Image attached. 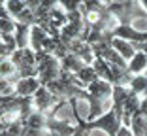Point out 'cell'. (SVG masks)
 <instances>
[{"mask_svg": "<svg viewBox=\"0 0 147 136\" xmlns=\"http://www.w3.org/2000/svg\"><path fill=\"white\" fill-rule=\"evenodd\" d=\"M47 131L49 134L55 136H76L78 127H74L70 121L57 117V115H47Z\"/></svg>", "mask_w": 147, "mask_h": 136, "instance_id": "obj_1", "label": "cell"}, {"mask_svg": "<svg viewBox=\"0 0 147 136\" xmlns=\"http://www.w3.org/2000/svg\"><path fill=\"white\" fill-rule=\"evenodd\" d=\"M42 79L40 76H26V78H19L15 81V93L21 97H34V93L40 89Z\"/></svg>", "mask_w": 147, "mask_h": 136, "instance_id": "obj_2", "label": "cell"}, {"mask_svg": "<svg viewBox=\"0 0 147 136\" xmlns=\"http://www.w3.org/2000/svg\"><path fill=\"white\" fill-rule=\"evenodd\" d=\"M113 87H115V85H113L109 79L98 78V79H94L92 83L87 85V91L91 93L92 97H98V98H102V100H106V98L113 97Z\"/></svg>", "mask_w": 147, "mask_h": 136, "instance_id": "obj_3", "label": "cell"}, {"mask_svg": "<svg viewBox=\"0 0 147 136\" xmlns=\"http://www.w3.org/2000/svg\"><path fill=\"white\" fill-rule=\"evenodd\" d=\"M85 64H87V62L83 61L81 57H79L78 53H74V51H68L64 57L61 59L62 70H64V72H70V74H78V72L81 70Z\"/></svg>", "mask_w": 147, "mask_h": 136, "instance_id": "obj_4", "label": "cell"}, {"mask_svg": "<svg viewBox=\"0 0 147 136\" xmlns=\"http://www.w3.org/2000/svg\"><path fill=\"white\" fill-rule=\"evenodd\" d=\"M47 38H49V32L45 30L42 25L34 23V25L30 26V47L32 49H36V51L43 49V45H45Z\"/></svg>", "mask_w": 147, "mask_h": 136, "instance_id": "obj_5", "label": "cell"}, {"mask_svg": "<svg viewBox=\"0 0 147 136\" xmlns=\"http://www.w3.org/2000/svg\"><path fill=\"white\" fill-rule=\"evenodd\" d=\"M98 78H100V76H98V72H96V68L92 64H85L81 70L76 74L78 85H81L83 89H87V85L92 83V81H94V79H98Z\"/></svg>", "mask_w": 147, "mask_h": 136, "instance_id": "obj_6", "label": "cell"}, {"mask_svg": "<svg viewBox=\"0 0 147 136\" xmlns=\"http://www.w3.org/2000/svg\"><path fill=\"white\" fill-rule=\"evenodd\" d=\"M92 66L96 68V72H98L100 78L109 79V81L113 83V78H115V74H113V64H111V62H108L104 57H98V55H96L94 61H92Z\"/></svg>", "mask_w": 147, "mask_h": 136, "instance_id": "obj_7", "label": "cell"}, {"mask_svg": "<svg viewBox=\"0 0 147 136\" xmlns=\"http://www.w3.org/2000/svg\"><path fill=\"white\" fill-rule=\"evenodd\" d=\"M128 70L132 74H143L147 72V53L145 51H136V55L128 61Z\"/></svg>", "mask_w": 147, "mask_h": 136, "instance_id": "obj_8", "label": "cell"}, {"mask_svg": "<svg viewBox=\"0 0 147 136\" xmlns=\"http://www.w3.org/2000/svg\"><path fill=\"white\" fill-rule=\"evenodd\" d=\"M130 129L134 132V136H147V115L143 114L142 110L136 112L132 115V123H130Z\"/></svg>", "mask_w": 147, "mask_h": 136, "instance_id": "obj_9", "label": "cell"}, {"mask_svg": "<svg viewBox=\"0 0 147 136\" xmlns=\"http://www.w3.org/2000/svg\"><path fill=\"white\" fill-rule=\"evenodd\" d=\"M2 8H6L15 19H19L28 9V4H26L25 0H6V2H2Z\"/></svg>", "mask_w": 147, "mask_h": 136, "instance_id": "obj_10", "label": "cell"}, {"mask_svg": "<svg viewBox=\"0 0 147 136\" xmlns=\"http://www.w3.org/2000/svg\"><path fill=\"white\" fill-rule=\"evenodd\" d=\"M17 28V19L6 8H2V19H0V32H15Z\"/></svg>", "mask_w": 147, "mask_h": 136, "instance_id": "obj_11", "label": "cell"}, {"mask_svg": "<svg viewBox=\"0 0 147 136\" xmlns=\"http://www.w3.org/2000/svg\"><path fill=\"white\" fill-rule=\"evenodd\" d=\"M128 87L132 89L134 93H138V95H143L147 89V74L143 72V74H134L132 76V79H130Z\"/></svg>", "mask_w": 147, "mask_h": 136, "instance_id": "obj_12", "label": "cell"}, {"mask_svg": "<svg viewBox=\"0 0 147 136\" xmlns=\"http://www.w3.org/2000/svg\"><path fill=\"white\" fill-rule=\"evenodd\" d=\"M59 4H61L66 12H74V9H81L83 0H61Z\"/></svg>", "mask_w": 147, "mask_h": 136, "instance_id": "obj_13", "label": "cell"}, {"mask_svg": "<svg viewBox=\"0 0 147 136\" xmlns=\"http://www.w3.org/2000/svg\"><path fill=\"white\" fill-rule=\"evenodd\" d=\"M136 49H140V51H145L147 53V42H134Z\"/></svg>", "mask_w": 147, "mask_h": 136, "instance_id": "obj_14", "label": "cell"}, {"mask_svg": "<svg viewBox=\"0 0 147 136\" xmlns=\"http://www.w3.org/2000/svg\"><path fill=\"white\" fill-rule=\"evenodd\" d=\"M142 112L147 115V97H143V98H142Z\"/></svg>", "mask_w": 147, "mask_h": 136, "instance_id": "obj_15", "label": "cell"}, {"mask_svg": "<svg viewBox=\"0 0 147 136\" xmlns=\"http://www.w3.org/2000/svg\"><path fill=\"white\" fill-rule=\"evenodd\" d=\"M143 97H147V89H145V93H143Z\"/></svg>", "mask_w": 147, "mask_h": 136, "instance_id": "obj_16", "label": "cell"}]
</instances>
